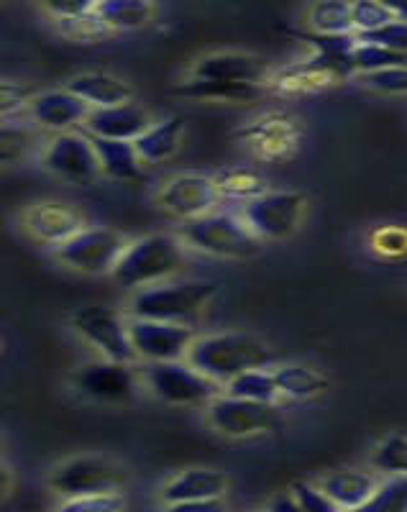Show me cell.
I'll use <instances>...</instances> for the list:
<instances>
[{"label": "cell", "instance_id": "obj_23", "mask_svg": "<svg viewBox=\"0 0 407 512\" xmlns=\"http://www.w3.org/2000/svg\"><path fill=\"white\" fill-rule=\"evenodd\" d=\"M175 95H182V98H195V100H221V103H251V100H256L259 95H262V85L192 77L190 82L175 88Z\"/></svg>", "mask_w": 407, "mask_h": 512}, {"label": "cell", "instance_id": "obj_36", "mask_svg": "<svg viewBox=\"0 0 407 512\" xmlns=\"http://www.w3.org/2000/svg\"><path fill=\"white\" fill-rule=\"evenodd\" d=\"M290 492L295 495L300 512H336L338 505L323 492V487H310V484H292Z\"/></svg>", "mask_w": 407, "mask_h": 512}, {"label": "cell", "instance_id": "obj_15", "mask_svg": "<svg viewBox=\"0 0 407 512\" xmlns=\"http://www.w3.org/2000/svg\"><path fill=\"white\" fill-rule=\"evenodd\" d=\"M90 103L80 98L77 93H72L70 88L64 90H47V93H39L31 98L29 113L39 126L49 128V131H70V128L80 126V123L88 121L90 116Z\"/></svg>", "mask_w": 407, "mask_h": 512}, {"label": "cell", "instance_id": "obj_3", "mask_svg": "<svg viewBox=\"0 0 407 512\" xmlns=\"http://www.w3.org/2000/svg\"><path fill=\"white\" fill-rule=\"evenodd\" d=\"M218 292L216 282L208 280H182L169 285H149L136 292L131 300L134 318L167 320V323H185L190 326L205 310V305Z\"/></svg>", "mask_w": 407, "mask_h": 512}, {"label": "cell", "instance_id": "obj_10", "mask_svg": "<svg viewBox=\"0 0 407 512\" xmlns=\"http://www.w3.org/2000/svg\"><path fill=\"white\" fill-rule=\"evenodd\" d=\"M208 423L228 438H251L272 431L277 425V413L269 402L244 400L226 392L208 402Z\"/></svg>", "mask_w": 407, "mask_h": 512}, {"label": "cell", "instance_id": "obj_35", "mask_svg": "<svg viewBox=\"0 0 407 512\" xmlns=\"http://www.w3.org/2000/svg\"><path fill=\"white\" fill-rule=\"evenodd\" d=\"M126 502H123L121 492H108V495H88V497H72V500H64L62 510L70 512H113L123 510Z\"/></svg>", "mask_w": 407, "mask_h": 512}, {"label": "cell", "instance_id": "obj_20", "mask_svg": "<svg viewBox=\"0 0 407 512\" xmlns=\"http://www.w3.org/2000/svg\"><path fill=\"white\" fill-rule=\"evenodd\" d=\"M323 492L338 505V510H364L372 495L377 492L379 482L374 474L359 472V469H341L328 474L320 482Z\"/></svg>", "mask_w": 407, "mask_h": 512}, {"label": "cell", "instance_id": "obj_1", "mask_svg": "<svg viewBox=\"0 0 407 512\" xmlns=\"http://www.w3.org/2000/svg\"><path fill=\"white\" fill-rule=\"evenodd\" d=\"M272 359V349L251 333H213V336L195 338L187 351V361L192 367L223 387L249 369L269 367Z\"/></svg>", "mask_w": 407, "mask_h": 512}, {"label": "cell", "instance_id": "obj_6", "mask_svg": "<svg viewBox=\"0 0 407 512\" xmlns=\"http://www.w3.org/2000/svg\"><path fill=\"white\" fill-rule=\"evenodd\" d=\"M126 246V239L113 228H82L57 246V259L82 274H113Z\"/></svg>", "mask_w": 407, "mask_h": 512}, {"label": "cell", "instance_id": "obj_37", "mask_svg": "<svg viewBox=\"0 0 407 512\" xmlns=\"http://www.w3.org/2000/svg\"><path fill=\"white\" fill-rule=\"evenodd\" d=\"M361 80L367 82L372 90L390 95H407V67H395V70H382V72H369L361 75Z\"/></svg>", "mask_w": 407, "mask_h": 512}, {"label": "cell", "instance_id": "obj_11", "mask_svg": "<svg viewBox=\"0 0 407 512\" xmlns=\"http://www.w3.org/2000/svg\"><path fill=\"white\" fill-rule=\"evenodd\" d=\"M44 167L59 180L72 182V185H90L98 172H103L93 139H85L75 131H64L49 141L44 152Z\"/></svg>", "mask_w": 407, "mask_h": 512}, {"label": "cell", "instance_id": "obj_27", "mask_svg": "<svg viewBox=\"0 0 407 512\" xmlns=\"http://www.w3.org/2000/svg\"><path fill=\"white\" fill-rule=\"evenodd\" d=\"M226 392L233 397H244V400L269 402V405H274L277 397L282 395L277 377H274V372H267V367L249 369V372L233 377L226 384Z\"/></svg>", "mask_w": 407, "mask_h": 512}, {"label": "cell", "instance_id": "obj_34", "mask_svg": "<svg viewBox=\"0 0 407 512\" xmlns=\"http://www.w3.org/2000/svg\"><path fill=\"white\" fill-rule=\"evenodd\" d=\"M356 39L359 44H379V47L395 49V52H407V21L395 18L390 24L367 31V34H356Z\"/></svg>", "mask_w": 407, "mask_h": 512}, {"label": "cell", "instance_id": "obj_39", "mask_svg": "<svg viewBox=\"0 0 407 512\" xmlns=\"http://www.w3.org/2000/svg\"><path fill=\"white\" fill-rule=\"evenodd\" d=\"M272 510H290V512H300V505H297V500H295V495H292V492H287L285 497H277V500L272 502Z\"/></svg>", "mask_w": 407, "mask_h": 512}, {"label": "cell", "instance_id": "obj_14", "mask_svg": "<svg viewBox=\"0 0 407 512\" xmlns=\"http://www.w3.org/2000/svg\"><path fill=\"white\" fill-rule=\"evenodd\" d=\"M75 387L95 402H126L136 392V374L123 361H90L75 374Z\"/></svg>", "mask_w": 407, "mask_h": 512}, {"label": "cell", "instance_id": "obj_19", "mask_svg": "<svg viewBox=\"0 0 407 512\" xmlns=\"http://www.w3.org/2000/svg\"><path fill=\"white\" fill-rule=\"evenodd\" d=\"M26 226L34 233L39 241L47 244H64L72 239L77 231H82V218L77 216L75 210L67 208L62 203H39L26 213Z\"/></svg>", "mask_w": 407, "mask_h": 512}, {"label": "cell", "instance_id": "obj_18", "mask_svg": "<svg viewBox=\"0 0 407 512\" xmlns=\"http://www.w3.org/2000/svg\"><path fill=\"white\" fill-rule=\"evenodd\" d=\"M228 489L226 474L216 469H187L162 489V502L177 510L185 502L208 500V497H223Z\"/></svg>", "mask_w": 407, "mask_h": 512}, {"label": "cell", "instance_id": "obj_8", "mask_svg": "<svg viewBox=\"0 0 407 512\" xmlns=\"http://www.w3.org/2000/svg\"><path fill=\"white\" fill-rule=\"evenodd\" d=\"M72 328L93 349H98L103 359L123 361V364H131V361L139 359L134 341H131V328L123 320V315L108 308V305H85V308H80L72 315Z\"/></svg>", "mask_w": 407, "mask_h": 512}, {"label": "cell", "instance_id": "obj_7", "mask_svg": "<svg viewBox=\"0 0 407 512\" xmlns=\"http://www.w3.org/2000/svg\"><path fill=\"white\" fill-rule=\"evenodd\" d=\"M52 489L64 500L88 495H108L121 492L126 484V472L103 456H77L59 464L49 479Z\"/></svg>", "mask_w": 407, "mask_h": 512}, {"label": "cell", "instance_id": "obj_38", "mask_svg": "<svg viewBox=\"0 0 407 512\" xmlns=\"http://www.w3.org/2000/svg\"><path fill=\"white\" fill-rule=\"evenodd\" d=\"M100 0H41V8L57 21L67 18H82L98 11Z\"/></svg>", "mask_w": 407, "mask_h": 512}, {"label": "cell", "instance_id": "obj_31", "mask_svg": "<svg viewBox=\"0 0 407 512\" xmlns=\"http://www.w3.org/2000/svg\"><path fill=\"white\" fill-rule=\"evenodd\" d=\"M364 510L374 512H407V474H390V479L379 482L372 500Z\"/></svg>", "mask_w": 407, "mask_h": 512}, {"label": "cell", "instance_id": "obj_21", "mask_svg": "<svg viewBox=\"0 0 407 512\" xmlns=\"http://www.w3.org/2000/svg\"><path fill=\"white\" fill-rule=\"evenodd\" d=\"M72 93L80 95L90 108H105V105H121L134 98V90L128 88L126 82L108 72H85L67 82Z\"/></svg>", "mask_w": 407, "mask_h": 512}, {"label": "cell", "instance_id": "obj_32", "mask_svg": "<svg viewBox=\"0 0 407 512\" xmlns=\"http://www.w3.org/2000/svg\"><path fill=\"white\" fill-rule=\"evenodd\" d=\"M351 11H354L356 34H367L395 21V13L384 6L382 0H351Z\"/></svg>", "mask_w": 407, "mask_h": 512}, {"label": "cell", "instance_id": "obj_29", "mask_svg": "<svg viewBox=\"0 0 407 512\" xmlns=\"http://www.w3.org/2000/svg\"><path fill=\"white\" fill-rule=\"evenodd\" d=\"M354 64L361 75L395 70V67H407V52H395V49L379 47V44H356Z\"/></svg>", "mask_w": 407, "mask_h": 512}, {"label": "cell", "instance_id": "obj_13", "mask_svg": "<svg viewBox=\"0 0 407 512\" xmlns=\"http://www.w3.org/2000/svg\"><path fill=\"white\" fill-rule=\"evenodd\" d=\"M218 198H221V192H218L216 180L185 172V175H175L164 182L162 192H159V205L180 221H190V218L216 210Z\"/></svg>", "mask_w": 407, "mask_h": 512}, {"label": "cell", "instance_id": "obj_12", "mask_svg": "<svg viewBox=\"0 0 407 512\" xmlns=\"http://www.w3.org/2000/svg\"><path fill=\"white\" fill-rule=\"evenodd\" d=\"M131 341L141 361H177L187 359L195 333L185 323H167V320L131 318Z\"/></svg>", "mask_w": 407, "mask_h": 512}, {"label": "cell", "instance_id": "obj_40", "mask_svg": "<svg viewBox=\"0 0 407 512\" xmlns=\"http://www.w3.org/2000/svg\"><path fill=\"white\" fill-rule=\"evenodd\" d=\"M382 3L390 8L392 13H395V18H402V21H407V0H382Z\"/></svg>", "mask_w": 407, "mask_h": 512}, {"label": "cell", "instance_id": "obj_16", "mask_svg": "<svg viewBox=\"0 0 407 512\" xmlns=\"http://www.w3.org/2000/svg\"><path fill=\"white\" fill-rule=\"evenodd\" d=\"M149 126H152L149 113H146L139 103H131V100L121 105L93 108L88 121H85V128H88L93 136L121 141H136Z\"/></svg>", "mask_w": 407, "mask_h": 512}, {"label": "cell", "instance_id": "obj_4", "mask_svg": "<svg viewBox=\"0 0 407 512\" xmlns=\"http://www.w3.org/2000/svg\"><path fill=\"white\" fill-rule=\"evenodd\" d=\"M182 241L192 249L221 259H249L262 251V239L246 226L244 218L218 210L182 223Z\"/></svg>", "mask_w": 407, "mask_h": 512}, {"label": "cell", "instance_id": "obj_28", "mask_svg": "<svg viewBox=\"0 0 407 512\" xmlns=\"http://www.w3.org/2000/svg\"><path fill=\"white\" fill-rule=\"evenodd\" d=\"M310 26L318 34H351V31H356L351 0H318L310 8Z\"/></svg>", "mask_w": 407, "mask_h": 512}, {"label": "cell", "instance_id": "obj_33", "mask_svg": "<svg viewBox=\"0 0 407 512\" xmlns=\"http://www.w3.org/2000/svg\"><path fill=\"white\" fill-rule=\"evenodd\" d=\"M372 464L384 474H407V438H387V441L377 448Z\"/></svg>", "mask_w": 407, "mask_h": 512}, {"label": "cell", "instance_id": "obj_22", "mask_svg": "<svg viewBox=\"0 0 407 512\" xmlns=\"http://www.w3.org/2000/svg\"><path fill=\"white\" fill-rule=\"evenodd\" d=\"M182 134H185V121L172 116L159 123H152L134 144L146 164H157L169 157H175L182 144Z\"/></svg>", "mask_w": 407, "mask_h": 512}, {"label": "cell", "instance_id": "obj_17", "mask_svg": "<svg viewBox=\"0 0 407 512\" xmlns=\"http://www.w3.org/2000/svg\"><path fill=\"white\" fill-rule=\"evenodd\" d=\"M192 77L262 85V82L269 77V67L264 59L254 57V54L221 52V54H208V57L200 59V62L195 64V70H192Z\"/></svg>", "mask_w": 407, "mask_h": 512}, {"label": "cell", "instance_id": "obj_26", "mask_svg": "<svg viewBox=\"0 0 407 512\" xmlns=\"http://www.w3.org/2000/svg\"><path fill=\"white\" fill-rule=\"evenodd\" d=\"M274 377L280 384L282 397H292V400H310V397L320 395L328 390V379L313 367H303V364H285V367L274 369Z\"/></svg>", "mask_w": 407, "mask_h": 512}, {"label": "cell", "instance_id": "obj_30", "mask_svg": "<svg viewBox=\"0 0 407 512\" xmlns=\"http://www.w3.org/2000/svg\"><path fill=\"white\" fill-rule=\"evenodd\" d=\"M216 185L221 195L233 200H254L264 192V180L249 169H228L216 177Z\"/></svg>", "mask_w": 407, "mask_h": 512}, {"label": "cell", "instance_id": "obj_5", "mask_svg": "<svg viewBox=\"0 0 407 512\" xmlns=\"http://www.w3.org/2000/svg\"><path fill=\"white\" fill-rule=\"evenodd\" d=\"M141 377L152 395L169 405H203L221 390V384L205 377L187 359L146 361Z\"/></svg>", "mask_w": 407, "mask_h": 512}, {"label": "cell", "instance_id": "obj_9", "mask_svg": "<svg viewBox=\"0 0 407 512\" xmlns=\"http://www.w3.org/2000/svg\"><path fill=\"white\" fill-rule=\"evenodd\" d=\"M305 195L300 192H262L259 198L246 200L241 218L262 241H280L292 236L303 221Z\"/></svg>", "mask_w": 407, "mask_h": 512}, {"label": "cell", "instance_id": "obj_2", "mask_svg": "<svg viewBox=\"0 0 407 512\" xmlns=\"http://www.w3.org/2000/svg\"><path fill=\"white\" fill-rule=\"evenodd\" d=\"M185 262L182 241L169 233H152L126 246L121 262L113 269V280L126 290L159 285L162 280L180 272Z\"/></svg>", "mask_w": 407, "mask_h": 512}, {"label": "cell", "instance_id": "obj_25", "mask_svg": "<svg viewBox=\"0 0 407 512\" xmlns=\"http://www.w3.org/2000/svg\"><path fill=\"white\" fill-rule=\"evenodd\" d=\"M95 13L111 31H136L152 21L154 6L152 0H100Z\"/></svg>", "mask_w": 407, "mask_h": 512}, {"label": "cell", "instance_id": "obj_24", "mask_svg": "<svg viewBox=\"0 0 407 512\" xmlns=\"http://www.w3.org/2000/svg\"><path fill=\"white\" fill-rule=\"evenodd\" d=\"M95 152H98L100 169L113 180H134L141 172V154L134 141L121 139H100L93 136Z\"/></svg>", "mask_w": 407, "mask_h": 512}]
</instances>
